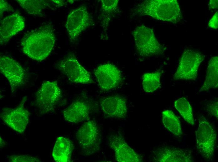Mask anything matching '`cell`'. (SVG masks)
Segmentation results:
<instances>
[{
  "instance_id": "6da1fadb",
  "label": "cell",
  "mask_w": 218,
  "mask_h": 162,
  "mask_svg": "<svg viewBox=\"0 0 218 162\" xmlns=\"http://www.w3.org/2000/svg\"><path fill=\"white\" fill-rule=\"evenodd\" d=\"M55 40L51 27L44 25L24 36L21 42L22 51L30 58L41 61L50 54Z\"/></svg>"
},
{
  "instance_id": "7a4b0ae2",
  "label": "cell",
  "mask_w": 218,
  "mask_h": 162,
  "mask_svg": "<svg viewBox=\"0 0 218 162\" xmlns=\"http://www.w3.org/2000/svg\"><path fill=\"white\" fill-rule=\"evenodd\" d=\"M139 16H148L158 20L176 24L183 19L176 0H148L138 5L134 9Z\"/></svg>"
},
{
  "instance_id": "3957f363",
  "label": "cell",
  "mask_w": 218,
  "mask_h": 162,
  "mask_svg": "<svg viewBox=\"0 0 218 162\" xmlns=\"http://www.w3.org/2000/svg\"><path fill=\"white\" fill-rule=\"evenodd\" d=\"M132 34L137 51L140 55L148 57L164 53L166 48L159 42L151 28L141 25L135 28Z\"/></svg>"
},
{
  "instance_id": "277c9868",
  "label": "cell",
  "mask_w": 218,
  "mask_h": 162,
  "mask_svg": "<svg viewBox=\"0 0 218 162\" xmlns=\"http://www.w3.org/2000/svg\"><path fill=\"white\" fill-rule=\"evenodd\" d=\"M198 121L199 126L195 132L197 148L204 158L211 160L216 145V132L214 127L205 117L200 116Z\"/></svg>"
},
{
  "instance_id": "5b68a950",
  "label": "cell",
  "mask_w": 218,
  "mask_h": 162,
  "mask_svg": "<svg viewBox=\"0 0 218 162\" xmlns=\"http://www.w3.org/2000/svg\"><path fill=\"white\" fill-rule=\"evenodd\" d=\"M205 58V56L198 50L190 49L185 50L174 75V80H195L199 67Z\"/></svg>"
},
{
  "instance_id": "8992f818",
  "label": "cell",
  "mask_w": 218,
  "mask_h": 162,
  "mask_svg": "<svg viewBox=\"0 0 218 162\" xmlns=\"http://www.w3.org/2000/svg\"><path fill=\"white\" fill-rule=\"evenodd\" d=\"M61 95V89L56 81H45L36 93L35 103L43 113H48L54 110Z\"/></svg>"
},
{
  "instance_id": "52a82bcc",
  "label": "cell",
  "mask_w": 218,
  "mask_h": 162,
  "mask_svg": "<svg viewBox=\"0 0 218 162\" xmlns=\"http://www.w3.org/2000/svg\"><path fill=\"white\" fill-rule=\"evenodd\" d=\"M76 136L80 146L86 155H91L99 150L101 136L95 121L84 122L77 131Z\"/></svg>"
},
{
  "instance_id": "ba28073f",
  "label": "cell",
  "mask_w": 218,
  "mask_h": 162,
  "mask_svg": "<svg viewBox=\"0 0 218 162\" xmlns=\"http://www.w3.org/2000/svg\"><path fill=\"white\" fill-rule=\"evenodd\" d=\"M93 20L85 6L70 12L65 23V27L70 41H76L81 33L93 24Z\"/></svg>"
},
{
  "instance_id": "9c48e42d",
  "label": "cell",
  "mask_w": 218,
  "mask_h": 162,
  "mask_svg": "<svg viewBox=\"0 0 218 162\" xmlns=\"http://www.w3.org/2000/svg\"><path fill=\"white\" fill-rule=\"evenodd\" d=\"M58 69L71 82L83 84L94 83L89 72L79 62L74 55H69L57 64Z\"/></svg>"
},
{
  "instance_id": "30bf717a",
  "label": "cell",
  "mask_w": 218,
  "mask_h": 162,
  "mask_svg": "<svg viewBox=\"0 0 218 162\" xmlns=\"http://www.w3.org/2000/svg\"><path fill=\"white\" fill-rule=\"evenodd\" d=\"M26 99L24 96L17 107L5 109L0 115L1 119L7 125L20 133L24 132L29 120L30 113L24 106Z\"/></svg>"
},
{
  "instance_id": "8fae6325",
  "label": "cell",
  "mask_w": 218,
  "mask_h": 162,
  "mask_svg": "<svg viewBox=\"0 0 218 162\" xmlns=\"http://www.w3.org/2000/svg\"><path fill=\"white\" fill-rule=\"evenodd\" d=\"M0 70L8 81L12 92L23 86L26 78L25 71L22 66L11 57L0 56Z\"/></svg>"
},
{
  "instance_id": "7c38bea8",
  "label": "cell",
  "mask_w": 218,
  "mask_h": 162,
  "mask_svg": "<svg viewBox=\"0 0 218 162\" xmlns=\"http://www.w3.org/2000/svg\"><path fill=\"white\" fill-rule=\"evenodd\" d=\"M94 74L100 89L104 91L116 87L122 79L120 70L110 63L100 65L95 69Z\"/></svg>"
},
{
  "instance_id": "4fadbf2b",
  "label": "cell",
  "mask_w": 218,
  "mask_h": 162,
  "mask_svg": "<svg viewBox=\"0 0 218 162\" xmlns=\"http://www.w3.org/2000/svg\"><path fill=\"white\" fill-rule=\"evenodd\" d=\"M109 144L114 151L116 160L118 162H140L143 161L141 156L127 143L120 134L110 136Z\"/></svg>"
},
{
  "instance_id": "5bb4252c",
  "label": "cell",
  "mask_w": 218,
  "mask_h": 162,
  "mask_svg": "<svg viewBox=\"0 0 218 162\" xmlns=\"http://www.w3.org/2000/svg\"><path fill=\"white\" fill-rule=\"evenodd\" d=\"M103 113L108 117L119 118L126 117L128 108L127 100L123 96L115 95L104 98L99 101Z\"/></svg>"
},
{
  "instance_id": "9a60e30c",
  "label": "cell",
  "mask_w": 218,
  "mask_h": 162,
  "mask_svg": "<svg viewBox=\"0 0 218 162\" xmlns=\"http://www.w3.org/2000/svg\"><path fill=\"white\" fill-rule=\"evenodd\" d=\"M153 160L158 162H191L194 160L191 153L186 150L170 146H163L155 150Z\"/></svg>"
},
{
  "instance_id": "2e32d148",
  "label": "cell",
  "mask_w": 218,
  "mask_h": 162,
  "mask_svg": "<svg viewBox=\"0 0 218 162\" xmlns=\"http://www.w3.org/2000/svg\"><path fill=\"white\" fill-rule=\"evenodd\" d=\"M23 18L19 14L14 13L9 15L0 22V45L7 42L10 38L25 27Z\"/></svg>"
},
{
  "instance_id": "e0dca14e",
  "label": "cell",
  "mask_w": 218,
  "mask_h": 162,
  "mask_svg": "<svg viewBox=\"0 0 218 162\" xmlns=\"http://www.w3.org/2000/svg\"><path fill=\"white\" fill-rule=\"evenodd\" d=\"M91 107L86 102L77 100L73 102L63 111L64 119L68 122L78 123L89 118Z\"/></svg>"
},
{
  "instance_id": "ac0fdd59",
  "label": "cell",
  "mask_w": 218,
  "mask_h": 162,
  "mask_svg": "<svg viewBox=\"0 0 218 162\" xmlns=\"http://www.w3.org/2000/svg\"><path fill=\"white\" fill-rule=\"evenodd\" d=\"M73 145L68 138L63 136L58 137L54 145L52 156L57 162H70Z\"/></svg>"
},
{
  "instance_id": "d6986e66",
  "label": "cell",
  "mask_w": 218,
  "mask_h": 162,
  "mask_svg": "<svg viewBox=\"0 0 218 162\" xmlns=\"http://www.w3.org/2000/svg\"><path fill=\"white\" fill-rule=\"evenodd\" d=\"M218 86V57L210 58L208 63L204 82L198 93L216 88Z\"/></svg>"
},
{
  "instance_id": "ffe728a7",
  "label": "cell",
  "mask_w": 218,
  "mask_h": 162,
  "mask_svg": "<svg viewBox=\"0 0 218 162\" xmlns=\"http://www.w3.org/2000/svg\"><path fill=\"white\" fill-rule=\"evenodd\" d=\"M162 120L164 126L174 135L179 137L183 134L179 118L171 110H166L162 112Z\"/></svg>"
},
{
  "instance_id": "44dd1931",
  "label": "cell",
  "mask_w": 218,
  "mask_h": 162,
  "mask_svg": "<svg viewBox=\"0 0 218 162\" xmlns=\"http://www.w3.org/2000/svg\"><path fill=\"white\" fill-rule=\"evenodd\" d=\"M163 71L160 70L144 74L142 76V87L147 93L153 92L161 86V77Z\"/></svg>"
},
{
  "instance_id": "7402d4cb",
  "label": "cell",
  "mask_w": 218,
  "mask_h": 162,
  "mask_svg": "<svg viewBox=\"0 0 218 162\" xmlns=\"http://www.w3.org/2000/svg\"><path fill=\"white\" fill-rule=\"evenodd\" d=\"M16 1L28 13L42 16L43 10L48 6L44 0H18Z\"/></svg>"
},
{
  "instance_id": "603a6c76",
  "label": "cell",
  "mask_w": 218,
  "mask_h": 162,
  "mask_svg": "<svg viewBox=\"0 0 218 162\" xmlns=\"http://www.w3.org/2000/svg\"><path fill=\"white\" fill-rule=\"evenodd\" d=\"M174 106L186 122L192 126L194 125L195 120L192 107L186 98L182 97L176 100L174 102Z\"/></svg>"
},
{
  "instance_id": "cb8c5ba5",
  "label": "cell",
  "mask_w": 218,
  "mask_h": 162,
  "mask_svg": "<svg viewBox=\"0 0 218 162\" xmlns=\"http://www.w3.org/2000/svg\"><path fill=\"white\" fill-rule=\"evenodd\" d=\"M101 7L104 12L106 13H112L115 11L118 7V0H101Z\"/></svg>"
},
{
  "instance_id": "d4e9b609",
  "label": "cell",
  "mask_w": 218,
  "mask_h": 162,
  "mask_svg": "<svg viewBox=\"0 0 218 162\" xmlns=\"http://www.w3.org/2000/svg\"><path fill=\"white\" fill-rule=\"evenodd\" d=\"M11 162H40L38 158L29 155H12L9 157Z\"/></svg>"
},
{
  "instance_id": "484cf974",
  "label": "cell",
  "mask_w": 218,
  "mask_h": 162,
  "mask_svg": "<svg viewBox=\"0 0 218 162\" xmlns=\"http://www.w3.org/2000/svg\"><path fill=\"white\" fill-rule=\"evenodd\" d=\"M207 110L212 116L218 118V101H215L208 105Z\"/></svg>"
},
{
  "instance_id": "4316f807",
  "label": "cell",
  "mask_w": 218,
  "mask_h": 162,
  "mask_svg": "<svg viewBox=\"0 0 218 162\" xmlns=\"http://www.w3.org/2000/svg\"><path fill=\"white\" fill-rule=\"evenodd\" d=\"M13 7L7 2L4 0L0 1V18L2 17L3 13L6 11H13Z\"/></svg>"
},
{
  "instance_id": "83f0119b",
  "label": "cell",
  "mask_w": 218,
  "mask_h": 162,
  "mask_svg": "<svg viewBox=\"0 0 218 162\" xmlns=\"http://www.w3.org/2000/svg\"><path fill=\"white\" fill-rule=\"evenodd\" d=\"M218 11H217L209 21L208 23L209 27L214 29H217L218 28Z\"/></svg>"
},
{
  "instance_id": "f1b7e54d",
  "label": "cell",
  "mask_w": 218,
  "mask_h": 162,
  "mask_svg": "<svg viewBox=\"0 0 218 162\" xmlns=\"http://www.w3.org/2000/svg\"><path fill=\"white\" fill-rule=\"evenodd\" d=\"M210 8L212 10L218 9V0H210L209 4Z\"/></svg>"
},
{
  "instance_id": "f546056e",
  "label": "cell",
  "mask_w": 218,
  "mask_h": 162,
  "mask_svg": "<svg viewBox=\"0 0 218 162\" xmlns=\"http://www.w3.org/2000/svg\"><path fill=\"white\" fill-rule=\"evenodd\" d=\"M53 1V2H54L58 4H63V2L62 1H61V0H52Z\"/></svg>"
}]
</instances>
